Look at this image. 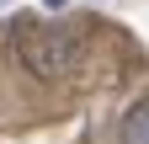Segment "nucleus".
Wrapping results in <instances>:
<instances>
[{"label": "nucleus", "mask_w": 149, "mask_h": 144, "mask_svg": "<svg viewBox=\"0 0 149 144\" xmlns=\"http://www.w3.org/2000/svg\"><path fill=\"white\" fill-rule=\"evenodd\" d=\"M16 59H22V69H32L37 80H59L64 69L74 64V38L64 27L27 22L22 32H16Z\"/></svg>", "instance_id": "nucleus-1"}, {"label": "nucleus", "mask_w": 149, "mask_h": 144, "mask_svg": "<svg viewBox=\"0 0 149 144\" xmlns=\"http://www.w3.org/2000/svg\"><path fill=\"white\" fill-rule=\"evenodd\" d=\"M117 144H149V96H139V101H133V107L123 112Z\"/></svg>", "instance_id": "nucleus-2"}, {"label": "nucleus", "mask_w": 149, "mask_h": 144, "mask_svg": "<svg viewBox=\"0 0 149 144\" xmlns=\"http://www.w3.org/2000/svg\"><path fill=\"white\" fill-rule=\"evenodd\" d=\"M48 6H53V11H59V6H64V0H48Z\"/></svg>", "instance_id": "nucleus-3"}]
</instances>
